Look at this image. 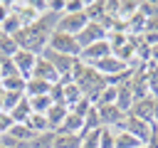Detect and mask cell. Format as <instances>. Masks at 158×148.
I'll list each match as a JSON object with an SVG mask.
<instances>
[{
	"label": "cell",
	"mask_w": 158,
	"mask_h": 148,
	"mask_svg": "<svg viewBox=\"0 0 158 148\" xmlns=\"http://www.w3.org/2000/svg\"><path fill=\"white\" fill-rule=\"evenodd\" d=\"M101 39H106V27L101 22H86V27L77 35V42H79L81 49L94 44V42H101Z\"/></svg>",
	"instance_id": "6"
},
{
	"label": "cell",
	"mask_w": 158,
	"mask_h": 148,
	"mask_svg": "<svg viewBox=\"0 0 158 148\" xmlns=\"http://www.w3.org/2000/svg\"><path fill=\"white\" fill-rule=\"evenodd\" d=\"M156 136H158V128H156Z\"/></svg>",
	"instance_id": "33"
},
{
	"label": "cell",
	"mask_w": 158,
	"mask_h": 148,
	"mask_svg": "<svg viewBox=\"0 0 158 148\" xmlns=\"http://www.w3.org/2000/svg\"><path fill=\"white\" fill-rule=\"evenodd\" d=\"M84 7H86V2H81V0H67V2H64V12H67V15L84 12Z\"/></svg>",
	"instance_id": "29"
},
{
	"label": "cell",
	"mask_w": 158,
	"mask_h": 148,
	"mask_svg": "<svg viewBox=\"0 0 158 148\" xmlns=\"http://www.w3.org/2000/svg\"><path fill=\"white\" fill-rule=\"evenodd\" d=\"M54 138H57V131L37 133V136L30 141V148H54Z\"/></svg>",
	"instance_id": "19"
},
{
	"label": "cell",
	"mask_w": 158,
	"mask_h": 148,
	"mask_svg": "<svg viewBox=\"0 0 158 148\" xmlns=\"http://www.w3.org/2000/svg\"><path fill=\"white\" fill-rule=\"evenodd\" d=\"M116 131V128H114ZM143 143L136 138V136H131V133H126V131H116V146L114 148H141Z\"/></svg>",
	"instance_id": "20"
},
{
	"label": "cell",
	"mask_w": 158,
	"mask_h": 148,
	"mask_svg": "<svg viewBox=\"0 0 158 148\" xmlns=\"http://www.w3.org/2000/svg\"><path fill=\"white\" fill-rule=\"evenodd\" d=\"M114 146H116V131L101 126V133H99V148H114Z\"/></svg>",
	"instance_id": "27"
},
{
	"label": "cell",
	"mask_w": 158,
	"mask_h": 148,
	"mask_svg": "<svg viewBox=\"0 0 158 148\" xmlns=\"http://www.w3.org/2000/svg\"><path fill=\"white\" fill-rule=\"evenodd\" d=\"M99 133L101 128H91L81 133V148H99Z\"/></svg>",
	"instance_id": "28"
},
{
	"label": "cell",
	"mask_w": 158,
	"mask_h": 148,
	"mask_svg": "<svg viewBox=\"0 0 158 148\" xmlns=\"http://www.w3.org/2000/svg\"><path fill=\"white\" fill-rule=\"evenodd\" d=\"M12 62H15L17 72H20L25 79H30V76H32V69H35V64H37V54H32V52H27V49H20V52L12 57Z\"/></svg>",
	"instance_id": "10"
},
{
	"label": "cell",
	"mask_w": 158,
	"mask_h": 148,
	"mask_svg": "<svg viewBox=\"0 0 158 148\" xmlns=\"http://www.w3.org/2000/svg\"><path fill=\"white\" fill-rule=\"evenodd\" d=\"M32 76H35V79H42V81H47V84H57V81H59L57 69H54L44 57H37V64H35V69H32Z\"/></svg>",
	"instance_id": "11"
},
{
	"label": "cell",
	"mask_w": 158,
	"mask_h": 148,
	"mask_svg": "<svg viewBox=\"0 0 158 148\" xmlns=\"http://www.w3.org/2000/svg\"><path fill=\"white\" fill-rule=\"evenodd\" d=\"M96 116H99V126H104V128H118V123L123 121L126 113L116 104H111V106H96Z\"/></svg>",
	"instance_id": "8"
},
{
	"label": "cell",
	"mask_w": 158,
	"mask_h": 148,
	"mask_svg": "<svg viewBox=\"0 0 158 148\" xmlns=\"http://www.w3.org/2000/svg\"><path fill=\"white\" fill-rule=\"evenodd\" d=\"M17 52H20V47H17L15 37L2 35V37H0V57H15Z\"/></svg>",
	"instance_id": "23"
},
{
	"label": "cell",
	"mask_w": 158,
	"mask_h": 148,
	"mask_svg": "<svg viewBox=\"0 0 158 148\" xmlns=\"http://www.w3.org/2000/svg\"><path fill=\"white\" fill-rule=\"evenodd\" d=\"M52 86H54V84H47V81H42V79L30 76L27 84H25V96H44V94H49Z\"/></svg>",
	"instance_id": "14"
},
{
	"label": "cell",
	"mask_w": 158,
	"mask_h": 148,
	"mask_svg": "<svg viewBox=\"0 0 158 148\" xmlns=\"http://www.w3.org/2000/svg\"><path fill=\"white\" fill-rule=\"evenodd\" d=\"M27 99H30L32 113H47V111H49V106L54 104V101L49 99V94H44V96H27Z\"/></svg>",
	"instance_id": "22"
},
{
	"label": "cell",
	"mask_w": 158,
	"mask_h": 148,
	"mask_svg": "<svg viewBox=\"0 0 158 148\" xmlns=\"http://www.w3.org/2000/svg\"><path fill=\"white\" fill-rule=\"evenodd\" d=\"M67 113H69V109H67L64 104H52L49 111L44 113L47 121H49V128H52V131H59L62 123H64V118H67Z\"/></svg>",
	"instance_id": "12"
},
{
	"label": "cell",
	"mask_w": 158,
	"mask_h": 148,
	"mask_svg": "<svg viewBox=\"0 0 158 148\" xmlns=\"http://www.w3.org/2000/svg\"><path fill=\"white\" fill-rule=\"evenodd\" d=\"M84 15L89 17V22H101L104 25V20H106V2H96V0L86 2Z\"/></svg>",
	"instance_id": "13"
},
{
	"label": "cell",
	"mask_w": 158,
	"mask_h": 148,
	"mask_svg": "<svg viewBox=\"0 0 158 148\" xmlns=\"http://www.w3.org/2000/svg\"><path fill=\"white\" fill-rule=\"evenodd\" d=\"M15 126V121H12V116L7 113V111H0V136H5L10 128Z\"/></svg>",
	"instance_id": "30"
},
{
	"label": "cell",
	"mask_w": 158,
	"mask_h": 148,
	"mask_svg": "<svg viewBox=\"0 0 158 148\" xmlns=\"http://www.w3.org/2000/svg\"><path fill=\"white\" fill-rule=\"evenodd\" d=\"M72 81L79 86V91L84 94V99H89L91 104H94L96 96L109 86V79H106L104 74H99L91 64H84V62H79V59H77V64H74V69H72Z\"/></svg>",
	"instance_id": "1"
},
{
	"label": "cell",
	"mask_w": 158,
	"mask_h": 148,
	"mask_svg": "<svg viewBox=\"0 0 158 148\" xmlns=\"http://www.w3.org/2000/svg\"><path fill=\"white\" fill-rule=\"evenodd\" d=\"M153 106H156V96H143V99H136L133 106H131V116L141 118V121H148L153 123Z\"/></svg>",
	"instance_id": "9"
},
{
	"label": "cell",
	"mask_w": 158,
	"mask_h": 148,
	"mask_svg": "<svg viewBox=\"0 0 158 148\" xmlns=\"http://www.w3.org/2000/svg\"><path fill=\"white\" fill-rule=\"evenodd\" d=\"M27 126H30V131H32L35 136H37V133H44V131H52L44 113H32V116L27 118Z\"/></svg>",
	"instance_id": "18"
},
{
	"label": "cell",
	"mask_w": 158,
	"mask_h": 148,
	"mask_svg": "<svg viewBox=\"0 0 158 148\" xmlns=\"http://www.w3.org/2000/svg\"><path fill=\"white\" fill-rule=\"evenodd\" d=\"M153 123L158 126V99H156V106H153Z\"/></svg>",
	"instance_id": "31"
},
{
	"label": "cell",
	"mask_w": 158,
	"mask_h": 148,
	"mask_svg": "<svg viewBox=\"0 0 158 148\" xmlns=\"http://www.w3.org/2000/svg\"><path fill=\"white\" fill-rule=\"evenodd\" d=\"M133 15H138V2H118V20L126 25Z\"/></svg>",
	"instance_id": "25"
},
{
	"label": "cell",
	"mask_w": 158,
	"mask_h": 148,
	"mask_svg": "<svg viewBox=\"0 0 158 148\" xmlns=\"http://www.w3.org/2000/svg\"><path fill=\"white\" fill-rule=\"evenodd\" d=\"M116 96H118V91H116V86H106L99 96H96V101H94V106H111V104H116Z\"/></svg>",
	"instance_id": "24"
},
{
	"label": "cell",
	"mask_w": 158,
	"mask_h": 148,
	"mask_svg": "<svg viewBox=\"0 0 158 148\" xmlns=\"http://www.w3.org/2000/svg\"><path fill=\"white\" fill-rule=\"evenodd\" d=\"M2 91H5V89H2ZM22 96H25V94H17V91H5V96H2V111H7V113H10V111H12V109L22 101Z\"/></svg>",
	"instance_id": "26"
},
{
	"label": "cell",
	"mask_w": 158,
	"mask_h": 148,
	"mask_svg": "<svg viewBox=\"0 0 158 148\" xmlns=\"http://www.w3.org/2000/svg\"><path fill=\"white\" fill-rule=\"evenodd\" d=\"M2 96H5V91H2V86H0V111H2Z\"/></svg>",
	"instance_id": "32"
},
{
	"label": "cell",
	"mask_w": 158,
	"mask_h": 148,
	"mask_svg": "<svg viewBox=\"0 0 158 148\" xmlns=\"http://www.w3.org/2000/svg\"><path fill=\"white\" fill-rule=\"evenodd\" d=\"M0 148H5V146H0Z\"/></svg>",
	"instance_id": "35"
},
{
	"label": "cell",
	"mask_w": 158,
	"mask_h": 148,
	"mask_svg": "<svg viewBox=\"0 0 158 148\" xmlns=\"http://www.w3.org/2000/svg\"><path fill=\"white\" fill-rule=\"evenodd\" d=\"M7 136H10V138H15V141H20V143H27V146H30V141L35 138V133L30 131V126H27V123H15V126L7 131Z\"/></svg>",
	"instance_id": "17"
},
{
	"label": "cell",
	"mask_w": 158,
	"mask_h": 148,
	"mask_svg": "<svg viewBox=\"0 0 158 148\" xmlns=\"http://www.w3.org/2000/svg\"><path fill=\"white\" fill-rule=\"evenodd\" d=\"M47 49H52V52H57V54L77 57V59H79V52H81V47H79V42H77V37H74V35H67V32H57V30L49 35Z\"/></svg>",
	"instance_id": "2"
},
{
	"label": "cell",
	"mask_w": 158,
	"mask_h": 148,
	"mask_svg": "<svg viewBox=\"0 0 158 148\" xmlns=\"http://www.w3.org/2000/svg\"><path fill=\"white\" fill-rule=\"evenodd\" d=\"M109 54H111V47H109L106 39H101V42H94V44L84 47V49L79 52V62H84V64H96V62H101V59L109 57Z\"/></svg>",
	"instance_id": "7"
},
{
	"label": "cell",
	"mask_w": 158,
	"mask_h": 148,
	"mask_svg": "<svg viewBox=\"0 0 158 148\" xmlns=\"http://www.w3.org/2000/svg\"><path fill=\"white\" fill-rule=\"evenodd\" d=\"M10 116H12V121L15 123H27V118L32 116V106H30V99L27 96H22V101L10 111Z\"/></svg>",
	"instance_id": "15"
},
{
	"label": "cell",
	"mask_w": 158,
	"mask_h": 148,
	"mask_svg": "<svg viewBox=\"0 0 158 148\" xmlns=\"http://www.w3.org/2000/svg\"><path fill=\"white\" fill-rule=\"evenodd\" d=\"M86 22H89V17L84 15V12H77V15H67V12H62L59 15V22H57V32H67V35H79L84 27H86Z\"/></svg>",
	"instance_id": "5"
},
{
	"label": "cell",
	"mask_w": 158,
	"mask_h": 148,
	"mask_svg": "<svg viewBox=\"0 0 158 148\" xmlns=\"http://www.w3.org/2000/svg\"><path fill=\"white\" fill-rule=\"evenodd\" d=\"M40 57H44L54 69H57V74H59V79H72V69H74V64H77V57H67V54H57V52H52V49H44Z\"/></svg>",
	"instance_id": "4"
},
{
	"label": "cell",
	"mask_w": 158,
	"mask_h": 148,
	"mask_svg": "<svg viewBox=\"0 0 158 148\" xmlns=\"http://www.w3.org/2000/svg\"><path fill=\"white\" fill-rule=\"evenodd\" d=\"M141 148H146V146H141Z\"/></svg>",
	"instance_id": "34"
},
{
	"label": "cell",
	"mask_w": 158,
	"mask_h": 148,
	"mask_svg": "<svg viewBox=\"0 0 158 148\" xmlns=\"http://www.w3.org/2000/svg\"><path fill=\"white\" fill-rule=\"evenodd\" d=\"M25 84H27V79L25 76H7V79H2L0 81V86L5 89V91H17V94H25Z\"/></svg>",
	"instance_id": "21"
},
{
	"label": "cell",
	"mask_w": 158,
	"mask_h": 148,
	"mask_svg": "<svg viewBox=\"0 0 158 148\" xmlns=\"http://www.w3.org/2000/svg\"><path fill=\"white\" fill-rule=\"evenodd\" d=\"M153 128H156V123H148V121H141V118H136V116L126 113L116 131H126V133L136 136V138L146 146V143H148V138H151V133H153Z\"/></svg>",
	"instance_id": "3"
},
{
	"label": "cell",
	"mask_w": 158,
	"mask_h": 148,
	"mask_svg": "<svg viewBox=\"0 0 158 148\" xmlns=\"http://www.w3.org/2000/svg\"><path fill=\"white\" fill-rule=\"evenodd\" d=\"M54 148H81V136L79 133H62V131H57Z\"/></svg>",
	"instance_id": "16"
}]
</instances>
